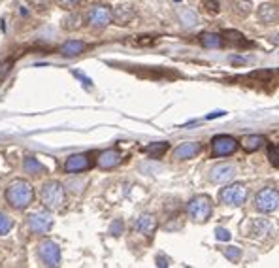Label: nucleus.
I'll return each instance as SVG.
<instances>
[{
  "label": "nucleus",
  "mask_w": 279,
  "mask_h": 268,
  "mask_svg": "<svg viewBox=\"0 0 279 268\" xmlns=\"http://www.w3.org/2000/svg\"><path fill=\"white\" fill-rule=\"evenodd\" d=\"M34 199V189L27 179H15L6 189V201L15 210H25Z\"/></svg>",
  "instance_id": "1"
},
{
  "label": "nucleus",
  "mask_w": 279,
  "mask_h": 268,
  "mask_svg": "<svg viewBox=\"0 0 279 268\" xmlns=\"http://www.w3.org/2000/svg\"><path fill=\"white\" fill-rule=\"evenodd\" d=\"M187 214L194 223H206L213 214V201L208 195H198L187 204Z\"/></svg>",
  "instance_id": "2"
},
{
  "label": "nucleus",
  "mask_w": 279,
  "mask_h": 268,
  "mask_svg": "<svg viewBox=\"0 0 279 268\" xmlns=\"http://www.w3.org/2000/svg\"><path fill=\"white\" fill-rule=\"evenodd\" d=\"M40 199L47 210H59L64 204V187L59 181H47L42 185Z\"/></svg>",
  "instance_id": "3"
},
{
  "label": "nucleus",
  "mask_w": 279,
  "mask_h": 268,
  "mask_svg": "<svg viewBox=\"0 0 279 268\" xmlns=\"http://www.w3.org/2000/svg\"><path fill=\"white\" fill-rule=\"evenodd\" d=\"M279 206V191L276 187H266L257 193L255 197V208L262 214H272Z\"/></svg>",
  "instance_id": "4"
},
{
  "label": "nucleus",
  "mask_w": 279,
  "mask_h": 268,
  "mask_svg": "<svg viewBox=\"0 0 279 268\" xmlns=\"http://www.w3.org/2000/svg\"><path fill=\"white\" fill-rule=\"evenodd\" d=\"M219 199H221L223 204H228V206H241L247 199V187L241 185V183L228 185V187L221 189Z\"/></svg>",
  "instance_id": "5"
},
{
  "label": "nucleus",
  "mask_w": 279,
  "mask_h": 268,
  "mask_svg": "<svg viewBox=\"0 0 279 268\" xmlns=\"http://www.w3.org/2000/svg\"><path fill=\"white\" fill-rule=\"evenodd\" d=\"M238 149V140H234L232 136L226 134H219L212 140V153L215 157H226L232 155Z\"/></svg>",
  "instance_id": "6"
},
{
  "label": "nucleus",
  "mask_w": 279,
  "mask_h": 268,
  "mask_svg": "<svg viewBox=\"0 0 279 268\" xmlns=\"http://www.w3.org/2000/svg\"><path fill=\"white\" fill-rule=\"evenodd\" d=\"M91 157H93V153H74V155H70L66 162H64V172H68V174L85 172L87 168L93 166Z\"/></svg>",
  "instance_id": "7"
},
{
  "label": "nucleus",
  "mask_w": 279,
  "mask_h": 268,
  "mask_svg": "<svg viewBox=\"0 0 279 268\" xmlns=\"http://www.w3.org/2000/svg\"><path fill=\"white\" fill-rule=\"evenodd\" d=\"M38 255L45 267H59L61 265V249L51 240H43L38 246Z\"/></svg>",
  "instance_id": "8"
},
{
  "label": "nucleus",
  "mask_w": 279,
  "mask_h": 268,
  "mask_svg": "<svg viewBox=\"0 0 279 268\" xmlns=\"http://www.w3.org/2000/svg\"><path fill=\"white\" fill-rule=\"evenodd\" d=\"M89 23L96 28H104L111 23V10L104 6V4H98L94 6L93 10L89 12Z\"/></svg>",
  "instance_id": "9"
},
{
  "label": "nucleus",
  "mask_w": 279,
  "mask_h": 268,
  "mask_svg": "<svg viewBox=\"0 0 279 268\" xmlns=\"http://www.w3.org/2000/svg\"><path fill=\"white\" fill-rule=\"evenodd\" d=\"M51 225H53V217L45 212H38L28 217V227L36 234H45L51 228Z\"/></svg>",
  "instance_id": "10"
},
{
  "label": "nucleus",
  "mask_w": 279,
  "mask_h": 268,
  "mask_svg": "<svg viewBox=\"0 0 279 268\" xmlns=\"http://www.w3.org/2000/svg\"><path fill=\"white\" fill-rule=\"evenodd\" d=\"M136 17V8L132 4H117L111 10V21H115L117 25H129Z\"/></svg>",
  "instance_id": "11"
},
{
  "label": "nucleus",
  "mask_w": 279,
  "mask_h": 268,
  "mask_svg": "<svg viewBox=\"0 0 279 268\" xmlns=\"http://www.w3.org/2000/svg\"><path fill=\"white\" fill-rule=\"evenodd\" d=\"M212 181L213 183H226L230 181L234 176H236V168L228 162H221V164H215L212 168Z\"/></svg>",
  "instance_id": "12"
},
{
  "label": "nucleus",
  "mask_w": 279,
  "mask_h": 268,
  "mask_svg": "<svg viewBox=\"0 0 279 268\" xmlns=\"http://www.w3.org/2000/svg\"><path fill=\"white\" fill-rule=\"evenodd\" d=\"M200 153V144L198 142H185L181 144L179 148L173 149V157L177 161H187V159H193Z\"/></svg>",
  "instance_id": "13"
},
{
  "label": "nucleus",
  "mask_w": 279,
  "mask_h": 268,
  "mask_svg": "<svg viewBox=\"0 0 279 268\" xmlns=\"http://www.w3.org/2000/svg\"><path fill=\"white\" fill-rule=\"evenodd\" d=\"M159 227V221H157V217L153 214H144L138 217V221H136V228L142 232V234H146V236H151L155 230Z\"/></svg>",
  "instance_id": "14"
},
{
  "label": "nucleus",
  "mask_w": 279,
  "mask_h": 268,
  "mask_svg": "<svg viewBox=\"0 0 279 268\" xmlns=\"http://www.w3.org/2000/svg\"><path fill=\"white\" fill-rule=\"evenodd\" d=\"M121 162V153L115 149H107L98 155V166L100 168H113Z\"/></svg>",
  "instance_id": "15"
},
{
  "label": "nucleus",
  "mask_w": 279,
  "mask_h": 268,
  "mask_svg": "<svg viewBox=\"0 0 279 268\" xmlns=\"http://www.w3.org/2000/svg\"><path fill=\"white\" fill-rule=\"evenodd\" d=\"M266 138L260 136V134H249L241 140V148L245 149L247 153H253V151H258V149L264 146Z\"/></svg>",
  "instance_id": "16"
},
{
  "label": "nucleus",
  "mask_w": 279,
  "mask_h": 268,
  "mask_svg": "<svg viewBox=\"0 0 279 268\" xmlns=\"http://www.w3.org/2000/svg\"><path fill=\"white\" fill-rule=\"evenodd\" d=\"M278 6L276 4H262L258 8V17L260 21L270 25V23H278Z\"/></svg>",
  "instance_id": "17"
},
{
  "label": "nucleus",
  "mask_w": 279,
  "mask_h": 268,
  "mask_svg": "<svg viewBox=\"0 0 279 268\" xmlns=\"http://www.w3.org/2000/svg\"><path fill=\"white\" fill-rule=\"evenodd\" d=\"M200 44H202L204 47L217 49V47H223L225 38H223L221 34H217V32H204V34H200Z\"/></svg>",
  "instance_id": "18"
},
{
  "label": "nucleus",
  "mask_w": 279,
  "mask_h": 268,
  "mask_svg": "<svg viewBox=\"0 0 279 268\" xmlns=\"http://www.w3.org/2000/svg\"><path fill=\"white\" fill-rule=\"evenodd\" d=\"M85 42L81 40H70L66 42L63 47H61V53L64 55V57H76V55H81L85 51Z\"/></svg>",
  "instance_id": "19"
},
{
  "label": "nucleus",
  "mask_w": 279,
  "mask_h": 268,
  "mask_svg": "<svg viewBox=\"0 0 279 268\" xmlns=\"http://www.w3.org/2000/svg\"><path fill=\"white\" fill-rule=\"evenodd\" d=\"M23 166H25V172H28V174H34L38 176L43 172V164H42L36 157H32V155H28V157H25V162H23Z\"/></svg>",
  "instance_id": "20"
},
{
  "label": "nucleus",
  "mask_w": 279,
  "mask_h": 268,
  "mask_svg": "<svg viewBox=\"0 0 279 268\" xmlns=\"http://www.w3.org/2000/svg\"><path fill=\"white\" fill-rule=\"evenodd\" d=\"M168 142H153V144H149L146 148V151L153 157V159H160L166 151H168Z\"/></svg>",
  "instance_id": "21"
},
{
  "label": "nucleus",
  "mask_w": 279,
  "mask_h": 268,
  "mask_svg": "<svg viewBox=\"0 0 279 268\" xmlns=\"http://www.w3.org/2000/svg\"><path fill=\"white\" fill-rule=\"evenodd\" d=\"M63 27L66 28V30H76V28L81 27V15L76 14V12H72V14H68L64 19H63Z\"/></svg>",
  "instance_id": "22"
},
{
  "label": "nucleus",
  "mask_w": 279,
  "mask_h": 268,
  "mask_svg": "<svg viewBox=\"0 0 279 268\" xmlns=\"http://www.w3.org/2000/svg\"><path fill=\"white\" fill-rule=\"evenodd\" d=\"M12 227H14V221L6 214H0V236L8 234V232L12 230Z\"/></svg>",
  "instance_id": "23"
},
{
  "label": "nucleus",
  "mask_w": 279,
  "mask_h": 268,
  "mask_svg": "<svg viewBox=\"0 0 279 268\" xmlns=\"http://www.w3.org/2000/svg\"><path fill=\"white\" fill-rule=\"evenodd\" d=\"M223 38H226V42H232V44H243V34L238 30H225L223 32Z\"/></svg>",
  "instance_id": "24"
},
{
  "label": "nucleus",
  "mask_w": 279,
  "mask_h": 268,
  "mask_svg": "<svg viewBox=\"0 0 279 268\" xmlns=\"http://www.w3.org/2000/svg\"><path fill=\"white\" fill-rule=\"evenodd\" d=\"M179 17H181V21H183L185 27H193V25L196 23V15L193 14V12H189V10H181V12H179Z\"/></svg>",
  "instance_id": "25"
},
{
  "label": "nucleus",
  "mask_w": 279,
  "mask_h": 268,
  "mask_svg": "<svg viewBox=\"0 0 279 268\" xmlns=\"http://www.w3.org/2000/svg\"><path fill=\"white\" fill-rule=\"evenodd\" d=\"M202 6H204L206 12H210V14H217V12H219V2H217V0H202Z\"/></svg>",
  "instance_id": "26"
},
{
  "label": "nucleus",
  "mask_w": 279,
  "mask_h": 268,
  "mask_svg": "<svg viewBox=\"0 0 279 268\" xmlns=\"http://www.w3.org/2000/svg\"><path fill=\"white\" fill-rule=\"evenodd\" d=\"M225 255H226V259H230V261L236 263L239 257H241V249H239V247H226Z\"/></svg>",
  "instance_id": "27"
},
{
  "label": "nucleus",
  "mask_w": 279,
  "mask_h": 268,
  "mask_svg": "<svg viewBox=\"0 0 279 268\" xmlns=\"http://www.w3.org/2000/svg\"><path fill=\"white\" fill-rule=\"evenodd\" d=\"M249 12H251V6H249V2H247V0H245V2H238V4H236V14H238V15H243V17H245Z\"/></svg>",
  "instance_id": "28"
},
{
  "label": "nucleus",
  "mask_w": 279,
  "mask_h": 268,
  "mask_svg": "<svg viewBox=\"0 0 279 268\" xmlns=\"http://www.w3.org/2000/svg\"><path fill=\"white\" fill-rule=\"evenodd\" d=\"M81 0H59V6L64 10H74L76 6H80Z\"/></svg>",
  "instance_id": "29"
},
{
  "label": "nucleus",
  "mask_w": 279,
  "mask_h": 268,
  "mask_svg": "<svg viewBox=\"0 0 279 268\" xmlns=\"http://www.w3.org/2000/svg\"><path fill=\"white\" fill-rule=\"evenodd\" d=\"M215 236H217V240L225 242V240H230V232L223 227H217L215 228Z\"/></svg>",
  "instance_id": "30"
},
{
  "label": "nucleus",
  "mask_w": 279,
  "mask_h": 268,
  "mask_svg": "<svg viewBox=\"0 0 279 268\" xmlns=\"http://www.w3.org/2000/svg\"><path fill=\"white\" fill-rule=\"evenodd\" d=\"M270 162H272V166H274V168H278V166H279V161H278V146H272V148H270Z\"/></svg>",
  "instance_id": "31"
},
{
  "label": "nucleus",
  "mask_w": 279,
  "mask_h": 268,
  "mask_svg": "<svg viewBox=\"0 0 279 268\" xmlns=\"http://www.w3.org/2000/svg\"><path fill=\"white\" fill-rule=\"evenodd\" d=\"M12 65H14V59H8L6 63H2V65H0V78H2V76H6V74L12 70Z\"/></svg>",
  "instance_id": "32"
},
{
  "label": "nucleus",
  "mask_w": 279,
  "mask_h": 268,
  "mask_svg": "<svg viewBox=\"0 0 279 268\" xmlns=\"http://www.w3.org/2000/svg\"><path fill=\"white\" fill-rule=\"evenodd\" d=\"M36 10H47V6H49V0H28Z\"/></svg>",
  "instance_id": "33"
},
{
  "label": "nucleus",
  "mask_w": 279,
  "mask_h": 268,
  "mask_svg": "<svg viewBox=\"0 0 279 268\" xmlns=\"http://www.w3.org/2000/svg\"><path fill=\"white\" fill-rule=\"evenodd\" d=\"M109 230H111V234H113V236H119L121 232H123V221H115Z\"/></svg>",
  "instance_id": "34"
},
{
  "label": "nucleus",
  "mask_w": 279,
  "mask_h": 268,
  "mask_svg": "<svg viewBox=\"0 0 279 268\" xmlns=\"http://www.w3.org/2000/svg\"><path fill=\"white\" fill-rule=\"evenodd\" d=\"M157 267H168V259H164V257H157Z\"/></svg>",
  "instance_id": "35"
},
{
  "label": "nucleus",
  "mask_w": 279,
  "mask_h": 268,
  "mask_svg": "<svg viewBox=\"0 0 279 268\" xmlns=\"http://www.w3.org/2000/svg\"><path fill=\"white\" fill-rule=\"evenodd\" d=\"M151 42H153V38H140L138 44H151Z\"/></svg>",
  "instance_id": "36"
}]
</instances>
